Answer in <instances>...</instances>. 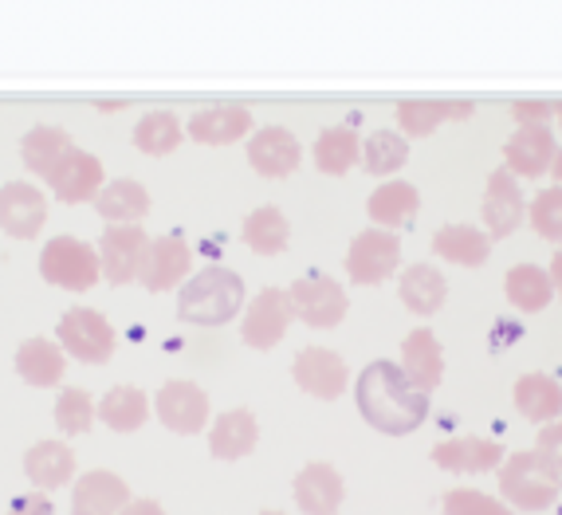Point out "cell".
Returning a JSON list of instances; mask_svg holds the SVG:
<instances>
[{
	"label": "cell",
	"instance_id": "45",
	"mask_svg": "<svg viewBox=\"0 0 562 515\" xmlns=\"http://www.w3.org/2000/svg\"><path fill=\"white\" fill-rule=\"evenodd\" d=\"M519 338V323H512V318H499L496 327H492V350L496 347H512Z\"/></svg>",
	"mask_w": 562,
	"mask_h": 515
},
{
	"label": "cell",
	"instance_id": "13",
	"mask_svg": "<svg viewBox=\"0 0 562 515\" xmlns=\"http://www.w3.org/2000/svg\"><path fill=\"white\" fill-rule=\"evenodd\" d=\"M291 374L303 394L319 398V402H335L347 390V362L327 347H303L291 362Z\"/></svg>",
	"mask_w": 562,
	"mask_h": 515
},
{
	"label": "cell",
	"instance_id": "17",
	"mask_svg": "<svg viewBox=\"0 0 562 515\" xmlns=\"http://www.w3.org/2000/svg\"><path fill=\"white\" fill-rule=\"evenodd\" d=\"M300 158H303V146L288 126H263L248 142V161H252V169L260 178H272V181L288 178V173H295Z\"/></svg>",
	"mask_w": 562,
	"mask_h": 515
},
{
	"label": "cell",
	"instance_id": "8",
	"mask_svg": "<svg viewBox=\"0 0 562 515\" xmlns=\"http://www.w3.org/2000/svg\"><path fill=\"white\" fill-rule=\"evenodd\" d=\"M291 318H295V307H291V295L283 288H263L248 311H244V327L240 338L244 347L252 350H272L283 335H288Z\"/></svg>",
	"mask_w": 562,
	"mask_h": 515
},
{
	"label": "cell",
	"instance_id": "43",
	"mask_svg": "<svg viewBox=\"0 0 562 515\" xmlns=\"http://www.w3.org/2000/svg\"><path fill=\"white\" fill-rule=\"evenodd\" d=\"M554 111H559L554 103H524V99L512 103V119H516L519 126H547V122L554 119Z\"/></svg>",
	"mask_w": 562,
	"mask_h": 515
},
{
	"label": "cell",
	"instance_id": "12",
	"mask_svg": "<svg viewBox=\"0 0 562 515\" xmlns=\"http://www.w3.org/2000/svg\"><path fill=\"white\" fill-rule=\"evenodd\" d=\"M189 268H193L189 244L181 240V236H158V240H150L146 244V253H142L138 283L146 291H169L186 280Z\"/></svg>",
	"mask_w": 562,
	"mask_h": 515
},
{
	"label": "cell",
	"instance_id": "32",
	"mask_svg": "<svg viewBox=\"0 0 562 515\" xmlns=\"http://www.w3.org/2000/svg\"><path fill=\"white\" fill-rule=\"evenodd\" d=\"M99 417H103L106 429L134 433L150 417V398L142 394L138 385H111L103 394V402H99Z\"/></svg>",
	"mask_w": 562,
	"mask_h": 515
},
{
	"label": "cell",
	"instance_id": "3",
	"mask_svg": "<svg viewBox=\"0 0 562 515\" xmlns=\"http://www.w3.org/2000/svg\"><path fill=\"white\" fill-rule=\"evenodd\" d=\"M499 492L512 507L524 512H547L562 496V477L547 464L539 452H512L499 464Z\"/></svg>",
	"mask_w": 562,
	"mask_h": 515
},
{
	"label": "cell",
	"instance_id": "23",
	"mask_svg": "<svg viewBox=\"0 0 562 515\" xmlns=\"http://www.w3.org/2000/svg\"><path fill=\"white\" fill-rule=\"evenodd\" d=\"M295 504L307 515H335L342 504V477L327 460H315L295 477Z\"/></svg>",
	"mask_w": 562,
	"mask_h": 515
},
{
	"label": "cell",
	"instance_id": "18",
	"mask_svg": "<svg viewBox=\"0 0 562 515\" xmlns=\"http://www.w3.org/2000/svg\"><path fill=\"white\" fill-rule=\"evenodd\" d=\"M504 445L487 437H449L432 449V464H441L445 472H469V477H480V472H492L504 464Z\"/></svg>",
	"mask_w": 562,
	"mask_h": 515
},
{
	"label": "cell",
	"instance_id": "34",
	"mask_svg": "<svg viewBox=\"0 0 562 515\" xmlns=\"http://www.w3.org/2000/svg\"><path fill=\"white\" fill-rule=\"evenodd\" d=\"M362 161V142H358L355 126H327L315 138V166L330 178H342Z\"/></svg>",
	"mask_w": 562,
	"mask_h": 515
},
{
	"label": "cell",
	"instance_id": "36",
	"mask_svg": "<svg viewBox=\"0 0 562 515\" xmlns=\"http://www.w3.org/2000/svg\"><path fill=\"white\" fill-rule=\"evenodd\" d=\"M288 236H291L288 216L276 205H260L244 221V244L260 256H280L283 248H288Z\"/></svg>",
	"mask_w": 562,
	"mask_h": 515
},
{
	"label": "cell",
	"instance_id": "25",
	"mask_svg": "<svg viewBox=\"0 0 562 515\" xmlns=\"http://www.w3.org/2000/svg\"><path fill=\"white\" fill-rule=\"evenodd\" d=\"M417 205H422V193L409 186V181H385L370 193L366 201V213L378 228L394 233V228H405L417 216Z\"/></svg>",
	"mask_w": 562,
	"mask_h": 515
},
{
	"label": "cell",
	"instance_id": "35",
	"mask_svg": "<svg viewBox=\"0 0 562 515\" xmlns=\"http://www.w3.org/2000/svg\"><path fill=\"white\" fill-rule=\"evenodd\" d=\"M71 150V138H67L64 126H32L24 138H20V158L32 173L47 178L52 169L64 161V154Z\"/></svg>",
	"mask_w": 562,
	"mask_h": 515
},
{
	"label": "cell",
	"instance_id": "27",
	"mask_svg": "<svg viewBox=\"0 0 562 515\" xmlns=\"http://www.w3.org/2000/svg\"><path fill=\"white\" fill-rule=\"evenodd\" d=\"M24 472L40 492H52V488H64L67 480L76 477V452L67 449L64 440H40L24 452Z\"/></svg>",
	"mask_w": 562,
	"mask_h": 515
},
{
	"label": "cell",
	"instance_id": "33",
	"mask_svg": "<svg viewBox=\"0 0 562 515\" xmlns=\"http://www.w3.org/2000/svg\"><path fill=\"white\" fill-rule=\"evenodd\" d=\"M504 291H507V303H512V307L535 315V311H543L547 303H551L554 283H551V272L539 268V264H516V268L507 272Z\"/></svg>",
	"mask_w": 562,
	"mask_h": 515
},
{
	"label": "cell",
	"instance_id": "49",
	"mask_svg": "<svg viewBox=\"0 0 562 515\" xmlns=\"http://www.w3.org/2000/svg\"><path fill=\"white\" fill-rule=\"evenodd\" d=\"M554 119H559V126H562V103H559V111H554Z\"/></svg>",
	"mask_w": 562,
	"mask_h": 515
},
{
	"label": "cell",
	"instance_id": "44",
	"mask_svg": "<svg viewBox=\"0 0 562 515\" xmlns=\"http://www.w3.org/2000/svg\"><path fill=\"white\" fill-rule=\"evenodd\" d=\"M4 515H56V507H52V500H47L44 492H29V496L12 500Z\"/></svg>",
	"mask_w": 562,
	"mask_h": 515
},
{
	"label": "cell",
	"instance_id": "42",
	"mask_svg": "<svg viewBox=\"0 0 562 515\" xmlns=\"http://www.w3.org/2000/svg\"><path fill=\"white\" fill-rule=\"evenodd\" d=\"M535 452H539V457L562 477V417L551 425H543V433H539V440H535Z\"/></svg>",
	"mask_w": 562,
	"mask_h": 515
},
{
	"label": "cell",
	"instance_id": "21",
	"mask_svg": "<svg viewBox=\"0 0 562 515\" xmlns=\"http://www.w3.org/2000/svg\"><path fill=\"white\" fill-rule=\"evenodd\" d=\"M248 131H252V114H248V107L236 103L205 107L189 119V138H198L201 146H228Z\"/></svg>",
	"mask_w": 562,
	"mask_h": 515
},
{
	"label": "cell",
	"instance_id": "24",
	"mask_svg": "<svg viewBox=\"0 0 562 515\" xmlns=\"http://www.w3.org/2000/svg\"><path fill=\"white\" fill-rule=\"evenodd\" d=\"M397 295H402V303L413 315L429 318L449 300V283H445V276L432 264H409L402 272V283H397Z\"/></svg>",
	"mask_w": 562,
	"mask_h": 515
},
{
	"label": "cell",
	"instance_id": "1",
	"mask_svg": "<svg viewBox=\"0 0 562 515\" xmlns=\"http://www.w3.org/2000/svg\"><path fill=\"white\" fill-rule=\"evenodd\" d=\"M355 402L358 413L366 417V425H374L378 433L390 437H405L429 417V394H422L409 378L402 374V366L370 362L355 382Z\"/></svg>",
	"mask_w": 562,
	"mask_h": 515
},
{
	"label": "cell",
	"instance_id": "50",
	"mask_svg": "<svg viewBox=\"0 0 562 515\" xmlns=\"http://www.w3.org/2000/svg\"><path fill=\"white\" fill-rule=\"evenodd\" d=\"M260 515H288V512H260Z\"/></svg>",
	"mask_w": 562,
	"mask_h": 515
},
{
	"label": "cell",
	"instance_id": "39",
	"mask_svg": "<svg viewBox=\"0 0 562 515\" xmlns=\"http://www.w3.org/2000/svg\"><path fill=\"white\" fill-rule=\"evenodd\" d=\"M94 413H99L94 398L87 390H79V385H67L56 402V425L64 433H71V437H79V433H91Z\"/></svg>",
	"mask_w": 562,
	"mask_h": 515
},
{
	"label": "cell",
	"instance_id": "6",
	"mask_svg": "<svg viewBox=\"0 0 562 515\" xmlns=\"http://www.w3.org/2000/svg\"><path fill=\"white\" fill-rule=\"evenodd\" d=\"M288 295H291V307H295V318H303L307 327H319V331L342 323L350 307L347 291L323 272L300 276V280L288 288Z\"/></svg>",
	"mask_w": 562,
	"mask_h": 515
},
{
	"label": "cell",
	"instance_id": "40",
	"mask_svg": "<svg viewBox=\"0 0 562 515\" xmlns=\"http://www.w3.org/2000/svg\"><path fill=\"white\" fill-rule=\"evenodd\" d=\"M527 216H531V228L543 236V240L562 244V186L539 189L531 209H527Z\"/></svg>",
	"mask_w": 562,
	"mask_h": 515
},
{
	"label": "cell",
	"instance_id": "29",
	"mask_svg": "<svg viewBox=\"0 0 562 515\" xmlns=\"http://www.w3.org/2000/svg\"><path fill=\"white\" fill-rule=\"evenodd\" d=\"M16 374L29 385H40V390L64 382V374H67L64 347H56L52 338H29V343L16 350Z\"/></svg>",
	"mask_w": 562,
	"mask_h": 515
},
{
	"label": "cell",
	"instance_id": "46",
	"mask_svg": "<svg viewBox=\"0 0 562 515\" xmlns=\"http://www.w3.org/2000/svg\"><path fill=\"white\" fill-rule=\"evenodd\" d=\"M122 515H166V512H161L158 500H131V504L122 507Z\"/></svg>",
	"mask_w": 562,
	"mask_h": 515
},
{
	"label": "cell",
	"instance_id": "7",
	"mask_svg": "<svg viewBox=\"0 0 562 515\" xmlns=\"http://www.w3.org/2000/svg\"><path fill=\"white\" fill-rule=\"evenodd\" d=\"M397 264H402V244H397L394 233H385V228H366V233H358L347 253L350 280L362 283V288H374V283L390 280V276L397 272Z\"/></svg>",
	"mask_w": 562,
	"mask_h": 515
},
{
	"label": "cell",
	"instance_id": "38",
	"mask_svg": "<svg viewBox=\"0 0 562 515\" xmlns=\"http://www.w3.org/2000/svg\"><path fill=\"white\" fill-rule=\"evenodd\" d=\"M134 146L150 158H161V154L178 150L181 146V122L173 111H150L146 119H138L134 126Z\"/></svg>",
	"mask_w": 562,
	"mask_h": 515
},
{
	"label": "cell",
	"instance_id": "47",
	"mask_svg": "<svg viewBox=\"0 0 562 515\" xmlns=\"http://www.w3.org/2000/svg\"><path fill=\"white\" fill-rule=\"evenodd\" d=\"M547 272H551L554 291H559V295H562V248H559V253H554V260H551V268H547Z\"/></svg>",
	"mask_w": 562,
	"mask_h": 515
},
{
	"label": "cell",
	"instance_id": "26",
	"mask_svg": "<svg viewBox=\"0 0 562 515\" xmlns=\"http://www.w3.org/2000/svg\"><path fill=\"white\" fill-rule=\"evenodd\" d=\"M432 253L449 264H460V268H480V264L492 256V236H487L484 228L457 221V225L437 228V236H432Z\"/></svg>",
	"mask_w": 562,
	"mask_h": 515
},
{
	"label": "cell",
	"instance_id": "30",
	"mask_svg": "<svg viewBox=\"0 0 562 515\" xmlns=\"http://www.w3.org/2000/svg\"><path fill=\"white\" fill-rule=\"evenodd\" d=\"M94 209H99L111 225H138L142 216L150 213V193H146L134 178L106 181L103 193L94 198Z\"/></svg>",
	"mask_w": 562,
	"mask_h": 515
},
{
	"label": "cell",
	"instance_id": "10",
	"mask_svg": "<svg viewBox=\"0 0 562 515\" xmlns=\"http://www.w3.org/2000/svg\"><path fill=\"white\" fill-rule=\"evenodd\" d=\"M103 181H106L103 161L87 150H76V146H71V150L64 154V161L47 173V186H52L56 201H64V205H83V201H94L99 193H103Z\"/></svg>",
	"mask_w": 562,
	"mask_h": 515
},
{
	"label": "cell",
	"instance_id": "5",
	"mask_svg": "<svg viewBox=\"0 0 562 515\" xmlns=\"http://www.w3.org/2000/svg\"><path fill=\"white\" fill-rule=\"evenodd\" d=\"M56 335H59V347H64L67 355L79 358V362H91V366H103L106 358L114 355V338H119L111 323L91 307L64 311Z\"/></svg>",
	"mask_w": 562,
	"mask_h": 515
},
{
	"label": "cell",
	"instance_id": "14",
	"mask_svg": "<svg viewBox=\"0 0 562 515\" xmlns=\"http://www.w3.org/2000/svg\"><path fill=\"white\" fill-rule=\"evenodd\" d=\"M554 158H559V142H554L551 126H519L504 146V169L516 178H543Z\"/></svg>",
	"mask_w": 562,
	"mask_h": 515
},
{
	"label": "cell",
	"instance_id": "11",
	"mask_svg": "<svg viewBox=\"0 0 562 515\" xmlns=\"http://www.w3.org/2000/svg\"><path fill=\"white\" fill-rule=\"evenodd\" d=\"M484 233L492 240H504L512 236L519 225H524L527 216V201H524V189H519L516 173H507V169H496L492 178H487L484 189Z\"/></svg>",
	"mask_w": 562,
	"mask_h": 515
},
{
	"label": "cell",
	"instance_id": "28",
	"mask_svg": "<svg viewBox=\"0 0 562 515\" xmlns=\"http://www.w3.org/2000/svg\"><path fill=\"white\" fill-rule=\"evenodd\" d=\"M472 114V103H449V99H405L397 103V122L409 138H429L441 122H464Z\"/></svg>",
	"mask_w": 562,
	"mask_h": 515
},
{
	"label": "cell",
	"instance_id": "31",
	"mask_svg": "<svg viewBox=\"0 0 562 515\" xmlns=\"http://www.w3.org/2000/svg\"><path fill=\"white\" fill-rule=\"evenodd\" d=\"M516 410L527 422L551 425L562 417V385L551 374H524L516 382Z\"/></svg>",
	"mask_w": 562,
	"mask_h": 515
},
{
	"label": "cell",
	"instance_id": "48",
	"mask_svg": "<svg viewBox=\"0 0 562 515\" xmlns=\"http://www.w3.org/2000/svg\"><path fill=\"white\" fill-rule=\"evenodd\" d=\"M551 173H554V181H559V186H562V150H559V158H554Z\"/></svg>",
	"mask_w": 562,
	"mask_h": 515
},
{
	"label": "cell",
	"instance_id": "22",
	"mask_svg": "<svg viewBox=\"0 0 562 515\" xmlns=\"http://www.w3.org/2000/svg\"><path fill=\"white\" fill-rule=\"evenodd\" d=\"M260 440V425H256L252 410H228L213 422V433H209V452L216 460H240L256 449Z\"/></svg>",
	"mask_w": 562,
	"mask_h": 515
},
{
	"label": "cell",
	"instance_id": "4",
	"mask_svg": "<svg viewBox=\"0 0 562 515\" xmlns=\"http://www.w3.org/2000/svg\"><path fill=\"white\" fill-rule=\"evenodd\" d=\"M40 276H44L52 288L64 291H91L103 276V264H99V248H91L79 236H56L52 244H44L40 253Z\"/></svg>",
	"mask_w": 562,
	"mask_h": 515
},
{
	"label": "cell",
	"instance_id": "37",
	"mask_svg": "<svg viewBox=\"0 0 562 515\" xmlns=\"http://www.w3.org/2000/svg\"><path fill=\"white\" fill-rule=\"evenodd\" d=\"M409 161V142L394 131H374L362 142V166L370 178H390Z\"/></svg>",
	"mask_w": 562,
	"mask_h": 515
},
{
	"label": "cell",
	"instance_id": "2",
	"mask_svg": "<svg viewBox=\"0 0 562 515\" xmlns=\"http://www.w3.org/2000/svg\"><path fill=\"white\" fill-rule=\"evenodd\" d=\"M244 307V280L228 268H205L189 276L178 295V318L198 327H221Z\"/></svg>",
	"mask_w": 562,
	"mask_h": 515
},
{
	"label": "cell",
	"instance_id": "15",
	"mask_svg": "<svg viewBox=\"0 0 562 515\" xmlns=\"http://www.w3.org/2000/svg\"><path fill=\"white\" fill-rule=\"evenodd\" d=\"M150 236L142 233L138 225H111L99 240V264H103V276L122 288V283L138 280V264L146 253Z\"/></svg>",
	"mask_w": 562,
	"mask_h": 515
},
{
	"label": "cell",
	"instance_id": "19",
	"mask_svg": "<svg viewBox=\"0 0 562 515\" xmlns=\"http://www.w3.org/2000/svg\"><path fill=\"white\" fill-rule=\"evenodd\" d=\"M402 374L409 378L422 394H432L445 378V350L441 338L432 335L429 327H417L402 343Z\"/></svg>",
	"mask_w": 562,
	"mask_h": 515
},
{
	"label": "cell",
	"instance_id": "20",
	"mask_svg": "<svg viewBox=\"0 0 562 515\" xmlns=\"http://www.w3.org/2000/svg\"><path fill=\"white\" fill-rule=\"evenodd\" d=\"M126 504H131V488L114 472H87L71 492V515H122Z\"/></svg>",
	"mask_w": 562,
	"mask_h": 515
},
{
	"label": "cell",
	"instance_id": "16",
	"mask_svg": "<svg viewBox=\"0 0 562 515\" xmlns=\"http://www.w3.org/2000/svg\"><path fill=\"white\" fill-rule=\"evenodd\" d=\"M47 221V201L29 181H9L0 186V228L16 240H32Z\"/></svg>",
	"mask_w": 562,
	"mask_h": 515
},
{
	"label": "cell",
	"instance_id": "9",
	"mask_svg": "<svg viewBox=\"0 0 562 515\" xmlns=\"http://www.w3.org/2000/svg\"><path fill=\"white\" fill-rule=\"evenodd\" d=\"M154 410H158L161 425H166L169 433H181V437H189V433L205 429L209 394L201 390L198 382H189V378H173V382H166L158 390V398H154Z\"/></svg>",
	"mask_w": 562,
	"mask_h": 515
},
{
	"label": "cell",
	"instance_id": "41",
	"mask_svg": "<svg viewBox=\"0 0 562 515\" xmlns=\"http://www.w3.org/2000/svg\"><path fill=\"white\" fill-rule=\"evenodd\" d=\"M445 515H512V507L480 488H452L445 492Z\"/></svg>",
	"mask_w": 562,
	"mask_h": 515
}]
</instances>
